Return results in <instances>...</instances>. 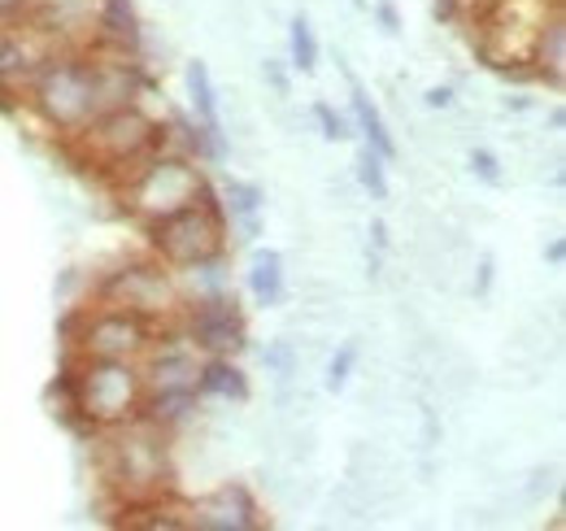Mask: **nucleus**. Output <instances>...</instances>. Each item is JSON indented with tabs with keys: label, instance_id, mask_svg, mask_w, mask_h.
<instances>
[{
	"label": "nucleus",
	"instance_id": "obj_1",
	"mask_svg": "<svg viewBox=\"0 0 566 531\" xmlns=\"http://www.w3.org/2000/svg\"><path fill=\"white\" fill-rule=\"evenodd\" d=\"M96 445V466H101V483L114 497V506L127 501H148V497H166L175 492V436L148 418H132L105 431Z\"/></svg>",
	"mask_w": 566,
	"mask_h": 531
},
{
	"label": "nucleus",
	"instance_id": "obj_2",
	"mask_svg": "<svg viewBox=\"0 0 566 531\" xmlns=\"http://www.w3.org/2000/svg\"><path fill=\"white\" fill-rule=\"evenodd\" d=\"M170 148V127H161L157 118H148L136 105H118L105 110L101 118H92L78 135L66 139V153L83 170H92L96 179H105L109 188L127 184L153 153Z\"/></svg>",
	"mask_w": 566,
	"mask_h": 531
},
{
	"label": "nucleus",
	"instance_id": "obj_3",
	"mask_svg": "<svg viewBox=\"0 0 566 531\" xmlns=\"http://www.w3.org/2000/svg\"><path fill=\"white\" fill-rule=\"evenodd\" d=\"M62 414L83 431H105L140 418L144 375L140 362L123 357H66L62 371Z\"/></svg>",
	"mask_w": 566,
	"mask_h": 531
},
{
	"label": "nucleus",
	"instance_id": "obj_4",
	"mask_svg": "<svg viewBox=\"0 0 566 531\" xmlns=\"http://www.w3.org/2000/svg\"><path fill=\"white\" fill-rule=\"evenodd\" d=\"M144 236H148V253L157 262H166L170 270L227 258V214H222V200L206 184L201 197L192 200V205L148 222Z\"/></svg>",
	"mask_w": 566,
	"mask_h": 531
},
{
	"label": "nucleus",
	"instance_id": "obj_5",
	"mask_svg": "<svg viewBox=\"0 0 566 531\" xmlns=\"http://www.w3.org/2000/svg\"><path fill=\"white\" fill-rule=\"evenodd\" d=\"M201 188H206V175H201L197 157L175 153V148H161V153H153L144 162L127 184H118L114 192L123 200V209L140 227H148V222H157V218L192 205V200L201 197Z\"/></svg>",
	"mask_w": 566,
	"mask_h": 531
},
{
	"label": "nucleus",
	"instance_id": "obj_6",
	"mask_svg": "<svg viewBox=\"0 0 566 531\" xmlns=\"http://www.w3.org/2000/svg\"><path fill=\"white\" fill-rule=\"evenodd\" d=\"M96 301L105 305H123L132 314L148 319L153 327H166L179 319L184 310V292H179V279L166 262H157L153 253L136 258V262H123L118 270H109L96 288Z\"/></svg>",
	"mask_w": 566,
	"mask_h": 531
},
{
	"label": "nucleus",
	"instance_id": "obj_7",
	"mask_svg": "<svg viewBox=\"0 0 566 531\" xmlns=\"http://www.w3.org/2000/svg\"><path fill=\"white\" fill-rule=\"evenodd\" d=\"M62 332H66L71 357H123V362H140L144 348L157 335V327L148 319H140V314L123 310V305L96 301V305L78 310Z\"/></svg>",
	"mask_w": 566,
	"mask_h": 531
},
{
	"label": "nucleus",
	"instance_id": "obj_8",
	"mask_svg": "<svg viewBox=\"0 0 566 531\" xmlns=\"http://www.w3.org/2000/svg\"><path fill=\"white\" fill-rule=\"evenodd\" d=\"M175 323H179V332L188 335L206 357H231L249 340L244 314H240V305H235L231 292H213V296L184 301V310H179Z\"/></svg>",
	"mask_w": 566,
	"mask_h": 531
},
{
	"label": "nucleus",
	"instance_id": "obj_9",
	"mask_svg": "<svg viewBox=\"0 0 566 531\" xmlns=\"http://www.w3.org/2000/svg\"><path fill=\"white\" fill-rule=\"evenodd\" d=\"M201 362H206V353L179 332V323L157 327L153 344L140 357L144 393H197Z\"/></svg>",
	"mask_w": 566,
	"mask_h": 531
},
{
	"label": "nucleus",
	"instance_id": "obj_10",
	"mask_svg": "<svg viewBox=\"0 0 566 531\" xmlns=\"http://www.w3.org/2000/svg\"><path fill=\"white\" fill-rule=\"evenodd\" d=\"M188 510V528L201 531H258L266 528V514L258 506V497L244 483H218L210 492L184 501Z\"/></svg>",
	"mask_w": 566,
	"mask_h": 531
},
{
	"label": "nucleus",
	"instance_id": "obj_11",
	"mask_svg": "<svg viewBox=\"0 0 566 531\" xmlns=\"http://www.w3.org/2000/svg\"><path fill=\"white\" fill-rule=\"evenodd\" d=\"M92 44L109 53H144V22L136 0H96L92 4Z\"/></svg>",
	"mask_w": 566,
	"mask_h": 531
},
{
	"label": "nucleus",
	"instance_id": "obj_12",
	"mask_svg": "<svg viewBox=\"0 0 566 531\" xmlns=\"http://www.w3.org/2000/svg\"><path fill=\"white\" fill-rule=\"evenodd\" d=\"M527 66L536 79L563 87V74H566V13L563 4L541 22L536 40H532V53H527Z\"/></svg>",
	"mask_w": 566,
	"mask_h": 531
},
{
	"label": "nucleus",
	"instance_id": "obj_13",
	"mask_svg": "<svg viewBox=\"0 0 566 531\" xmlns=\"http://www.w3.org/2000/svg\"><path fill=\"white\" fill-rule=\"evenodd\" d=\"M222 214H227V231H240V240H258L262 236L266 197H262L258 184L227 179V188H222Z\"/></svg>",
	"mask_w": 566,
	"mask_h": 531
},
{
	"label": "nucleus",
	"instance_id": "obj_14",
	"mask_svg": "<svg viewBox=\"0 0 566 531\" xmlns=\"http://www.w3.org/2000/svg\"><path fill=\"white\" fill-rule=\"evenodd\" d=\"M197 393L213 400L244 405V400H249V375H244L231 357H206V362H201V375H197Z\"/></svg>",
	"mask_w": 566,
	"mask_h": 531
},
{
	"label": "nucleus",
	"instance_id": "obj_15",
	"mask_svg": "<svg viewBox=\"0 0 566 531\" xmlns=\"http://www.w3.org/2000/svg\"><path fill=\"white\" fill-rule=\"evenodd\" d=\"M349 123H354V132H361V144L366 148H375L384 162H397V139H392V132H388V123H384V114H379V105L361 92L354 83V96H349Z\"/></svg>",
	"mask_w": 566,
	"mask_h": 531
},
{
	"label": "nucleus",
	"instance_id": "obj_16",
	"mask_svg": "<svg viewBox=\"0 0 566 531\" xmlns=\"http://www.w3.org/2000/svg\"><path fill=\"white\" fill-rule=\"evenodd\" d=\"M197 409H201V393H144V405H140L144 418L157 423V427H166L170 436L179 427H188L197 418Z\"/></svg>",
	"mask_w": 566,
	"mask_h": 531
},
{
	"label": "nucleus",
	"instance_id": "obj_17",
	"mask_svg": "<svg viewBox=\"0 0 566 531\" xmlns=\"http://www.w3.org/2000/svg\"><path fill=\"white\" fill-rule=\"evenodd\" d=\"M249 292L262 310H275L287 292V270H283V258L275 249H262L253 253V266H249Z\"/></svg>",
	"mask_w": 566,
	"mask_h": 531
},
{
	"label": "nucleus",
	"instance_id": "obj_18",
	"mask_svg": "<svg viewBox=\"0 0 566 531\" xmlns=\"http://www.w3.org/2000/svg\"><path fill=\"white\" fill-rule=\"evenodd\" d=\"M287 49H292V66L301 70V74H314L318 70V35H314V27H310V18H292V27H287Z\"/></svg>",
	"mask_w": 566,
	"mask_h": 531
},
{
	"label": "nucleus",
	"instance_id": "obj_19",
	"mask_svg": "<svg viewBox=\"0 0 566 531\" xmlns=\"http://www.w3.org/2000/svg\"><path fill=\"white\" fill-rule=\"evenodd\" d=\"M357 184H361V192H370L375 200H388V162L375 153V148H357V166H354Z\"/></svg>",
	"mask_w": 566,
	"mask_h": 531
},
{
	"label": "nucleus",
	"instance_id": "obj_20",
	"mask_svg": "<svg viewBox=\"0 0 566 531\" xmlns=\"http://www.w3.org/2000/svg\"><path fill=\"white\" fill-rule=\"evenodd\" d=\"M357 371V344L349 340V344H340L336 353H332V362H327V393H345L349 388V379H354Z\"/></svg>",
	"mask_w": 566,
	"mask_h": 531
},
{
	"label": "nucleus",
	"instance_id": "obj_21",
	"mask_svg": "<svg viewBox=\"0 0 566 531\" xmlns=\"http://www.w3.org/2000/svg\"><path fill=\"white\" fill-rule=\"evenodd\" d=\"M262 362H266V371H271L280 384H287V379L296 375V362H301V357H296V344H292V340H271V344L262 348Z\"/></svg>",
	"mask_w": 566,
	"mask_h": 531
},
{
	"label": "nucleus",
	"instance_id": "obj_22",
	"mask_svg": "<svg viewBox=\"0 0 566 531\" xmlns=\"http://www.w3.org/2000/svg\"><path fill=\"white\" fill-rule=\"evenodd\" d=\"M314 123H318V135L332 139V144H345L354 135V123L336 105H327V101H314Z\"/></svg>",
	"mask_w": 566,
	"mask_h": 531
},
{
	"label": "nucleus",
	"instance_id": "obj_23",
	"mask_svg": "<svg viewBox=\"0 0 566 531\" xmlns=\"http://www.w3.org/2000/svg\"><path fill=\"white\" fill-rule=\"evenodd\" d=\"M471 170L489 184V188H501V162H496V153H489V148H471Z\"/></svg>",
	"mask_w": 566,
	"mask_h": 531
},
{
	"label": "nucleus",
	"instance_id": "obj_24",
	"mask_svg": "<svg viewBox=\"0 0 566 531\" xmlns=\"http://www.w3.org/2000/svg\"><path fill=\"white\" fill-rule=\"evenodd\" d=\"M262 79L275 87V96H292V83H287V70L280 66V58H266V66H262Z\"/></svg>",
	"mask_w": 566,
	"mask_h": 531
},
{
	"label": "nucleus",
	"instance_id": "obj_25",
	"mask_svg": "<svg viewBox=\"0 0 566 531\" xmlns=\"http://www.w3.org/2000/svg\"><path fill=\"white\" fill-rule=\"evenodd\" d=\"M375 18L384 22V31H388V35H401V13H397V4H392V0H379V4H375Z\"/></svg>",
	"mask_w": 566,
	"mask_h": 531
},
{
	"label": "nucleus",
	"instance_id": "obj_26",
	"mask_svg": "<svg viewBox=\"0 0 566 531\" xmlns=\"http://www.w3.org/2000/svg\"><path fill=\"white\" fill-rule=\"evenodd\" d=\"M31 4H35V0H0V22H13V18H22V13H31Z\"/></svg>",
	"mask_w": 566,
	"mask_h": 531
},
{
	"label": "nucleus",
	"instance_id": "obj_27",
	"mask_svg": "<svg viewBox=\"0 0 566 531\" xmlns=\"http://www.w3.org/2000/svg\"><path fill=\"white\" fill-rule=\"evenodd\" d=\"M489 288H493V262L484 258V262H480V283H475V292H480V296H489Z\"/></svg>",
	"mask_w": 566,
	"mask_h": 531
},
{
	"label": "nucleus",
	"instance_id": "obj_28",
	"mask_svg": "<svg viewBox=\"0 0 566 531\" xmlns=\"http://www.w3.org/2000/svg\"><path fill=\"white\" fill-rule=\"evenodd\" d=\"M449 101H453V92H449V87H431V92H427V105H431V110H444Z\"/></svg>",
	"mask_w": 566,
	"mask_h": 531
},
{
	"label": "nucleus",
	"instance_id": "obj_29",
	"mask_svg": "<svg viewBox=\"0 0 566 531\" xmlns=\"http://www.w3.org/2000/svg\"><path fill=\"white\" fill-rule=\"evenodd\" d=\"M545 258H549V266H563V258H566V244H563V240H558V236H554V240H549V249H545Z\"/></svg>",
	"mask_w": 566,
	"mask_h": 531
},
{
	"label": "nucleus",
	"instance_id": "obj_30",
	"mask_svg": "<svg viewBox=\"0 0 566 531\" xmlns=\"http://www.w3.org/2000/svg\"><path fill=\"white\" fill-rule=\"evenodd\" d=\"M480 4H484V0H458V9H467V13H471V9H480Z\"/></svg>",
	"mask_w": 566,
	"mask_h": 531
},
{
	"label": "nucleus",
	"instance_id": "obj_31",
	"mask_svg": "<svg viewBox=\"0 0 566 531\" xmlns=\"http://www.w3.org/2000/svg\"><path fill=\"white\" fill-rule=\"evenodd\" d=\"M354 4H361V0H354Z\"/></svg>",
	"mask_w": 566,
	"mask_h": 531
}]
</instances>
